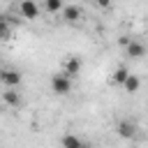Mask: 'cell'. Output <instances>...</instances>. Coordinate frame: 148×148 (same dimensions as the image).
<instances>
[{"instance_id": "obj_1", "label": "cell", "mask_w": 148, "mask_h": 148, "mask_svg": "<svg viewBox=\"0 0 148 148\" xmlns=\"http://www.w3.org/2000/svg\"><path fill=\"white\" fill-rule=\"evenodd\" d=\"M51 90H53L56 95H67V92L72 90V79L65 76L62 72H60V74H53V76H51Z\"/></svg>"}, {"instance_id": "obj_2", "label": "cell", "mask_w": 148, "mask_h": 148, "mask_svg": "<svg viewBox=\"0 0 148 148\" xmlns=\"http://www.w3.org/2000/svg\"><path fill=\"white\" fill-rule=\"evenodd\" d=\"M0 81H2L7 88H18V86H21V81H23V76H21V72H18V69L7 67V69H0Z\"/></svg>"}, {"instance_id": "obj_3", "label": "cell", "mask_w": 148, "mask_h": 148, "mask_svg": "<svg viewBox=\"0 0 148 148\" xmlns=\"http://www.w3.org/2000/svg\"><path fill=\"white\" fill-rule=\"evenodd\" d=\"M116 132H118V136H123V139H134V136H136V125H134L132 120H118Z\"/></svg>"}, {"instance_id": "obj_4", "label": "cell", "mask_w": 148, "mask_h": 148, "mask_svg": "<svg viewBox=\"0 0 148 148\" xmlns=\"http://www.w3.org/2000/svg\"><path fill=\"white\" fill-rule=\"evenodd\" d=\"M81 65H83V62H81L79 56H69V58L65 60V69H62V74L72 79V76H76V74L81 72Z\"/></svg>"}, {"instance_id": "obj_5", "label": "cell", "mask_w": 148, "mask_h": 148, "mask_svg": "<svg viewBox=\"0 0 148 148\" xmlns=\"http://www.w3.org/2000/svg\"><path fill=\"white\" fill-rule=\"evenodd\" d=\"M18 12H21L23 18H37V16H39V7H37V2H32V0H23V2L18 5Z\"/></svg>"}, {"instance_id": "obj_6", "label": "cell", "mask_w": 148, "mask_h": 148, "mask_svg": "<svg viewBox=\"0 0 148 148\" xmlns=\"http://www.w3.org/2000/svg\"><path fill=\"white\" fill-rule=\"evenodd\" d=\"M125 49H127V56H130L132 60H139V58H143V56H146V46H143L139 39H130Z\"/></svg>"}, {"instance_id": "obj_7", "label": "cell", "mask_w": 148, "mask_h": 148, "mask_svg": "<svg viewBox=\"0 0 148 148\" xmlns=\"http://www.w3.org/2000/svg\"><path fill=\"white\" fill-rule=\"evenodd\" d=\"M60 148H86V143L74 134H65L62 141H60Z\"/></svg>"}, {"instance_id": "obj_8", "label": "cell", "mask_w": 148, "mask_h": 148, "mask_svg": "<svg viewBox=\"0 0 148 148\" xmlns=\"http://www.w3.org/2000/svg\"><path fill=\"white\" fill-rule=\"evenodd\" d=\"M2 99H5V104H9V106H21V95H18L14 88H7V90L2 92Z\"/></svg>"}, {"instance_id": "obj_9", "label": "cell", "mask_w": 148, "mask_h": 148, "mask_svg": "<svg viewBox=\"0 0 148 148\" xmlns=\"http://www.w3.org/2000/svg\"><path fill=\"white\" fill-rule=\"evenodd\" d=\"M127 76H130V69L125 67V65H120L116 72H113V76H111V81L113 83H118V86H123L125 81H127Z\"/></svg>"}, {"instance_id": "obj_10", "label": "cell", "mask_w": 148, "mask_h": 148, "mask_svg": "<svg viewBox=\"0 0 148 148\" xmlns=\"http://www.w3.org/2000/svg\"><path fill=\"white\" fill-rule=\"evenodd\" d=\"M62 16H65V21H79L81 9L74 7V5H67V7H62Z\"/></svg>"}, {"instance_id": "obj_11", "label": "cell", "mask_w": 148, "mask_h": 148, "mask_svg": "<svg viewBox=\"0 0 148 148\" xmlns=\"http://www.w3.org/2000/svg\"><path fill=\"white\" fill-rule=\"evenodd\" d=\"M139 86H141V83H139V79H136L134 74H130V76H127V81L123 83V88H125L127 92H136V90H139Z\"/></svg>"}, {"instance_id": "obj_12", "label": "cell", "mask_w": 148, "mask_h": 148, "mask_svg": "<svg viewBox=\"0 0 148 148\" xmlns=\"http://www.w3.org/2000/svg\"><path fill=\"white\" fill-rule=\"evenodd\" d=\"M44 7H46V12H60L65 5H62L60 0H46V5H44Z\"/></svg>"}, {"instance_id": "obj_13", "label": "cell", "mask_w": 148, "mask_h": 148, "mask_svg": "<svg viewBox=\"0 0 148 148\" xmlns=\"http://www.w3.org/2000/svg\"><path fill=\"white\" fill-rule=\"evenodd\" d=\"M9 37V25H7V21L5 18H0V42L2 39H7Z\"/></svg>"}]
</instances>
